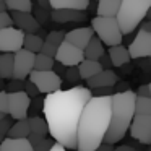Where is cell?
I'll list each match as a JSON object with an SVG mask.
<instances>
[{
	"label": "cell",
	"mask_w": 151,
	"mask_h": 151,
	"mask_svg": "<svg viewBox=\"0 0 151 151\" xmlns=\"http://www.w3.org/2000/svg\"><path fill=\"white\" fill-rule=\"evenodd\" d=\"M8 26H13V21L10 18V13L8 12H0V31L5 29Z\"/></svg>",
	"instance_id": "obj_36"
},
{
	"label": "cell",
	"mask_w": 151,
	"mask_h": 151,
	"mask_svg": "<svg viewBox=\"0 0 151 151\" xmlns=\"http://www.w3.org/2000/svg\"><path fill=\"white\" fill-rule=\"evenodd\" d=\"M130 59H146L151 55V23L141 21L138 26V34L127 47Z\"/></svg>",
	"instance_id": "obj_6"
},
{
	"label": "cell",
	"mask_w": 151,
	"mask_h": 151,
	"mask_svg": "<svg viewBox=\"0 0 151 151\" xmlns=\"http://www.w3.org/2000/svg\"><path fill=\"white\" fill-rule=\"evenodd\" d=\"M26 140L29 141L33 151H49L50 148H52V145L55 143V141L50 140V138L37 137V135H31V133H29V137H28Z\"/></svg>",
	"instance_id": "obj_28"
},
{
	"label": "cell",
	"mask_w": 151,
	"mask_h": 151,
	"mask_svg": "<svg viewBox=\"0 0 151 151\" xmlns=\"http://www.w3.org/2000/svg\"><path fill=\"white\" fill-rule=\"evenodd\" d=\"M54 60H55L57 63H60V65H63V67L68 68V67H78L80 63L85 60V57H83V50L81 49L68 44L67 41H62L60 46L57 47V52H55V55H54Z\"/></svg>",
	"instance_id": "obj_8"
},
{
	"label": "cell",
	"mask_w": 151,
	"mask_h": 151,
	"mask_svg": "<svg viewBox=\"0 0 151 151\" xmlns=\"http://www.w3.org/2000/svg\"><path fill=\"white\" fill-rule=\"evenodd\" d=\"M54 63H55V60L52 59V57L49 55H44V54H36V57H34V68L36 72H47V70H52Z\"/></svg>",
	"instance_id": "obj_30"
},
{
	"label": "cell",
	"mask_w": 151,
	"mask_h": 151,
	"mask_svg": "<svg viewBox=\"0 0 151 151\" xmlns=\"http://www.w3.org/2000/svg\"><path fill=\"white\" fill-rule=\"evenodd\" d=\"M5 88H7V93H20V91H23V88H24V80L12 78V80H8Z\"/></svg>",
	"instance_id": "obj_32"
},
{
	"label": "cell",
	"mask_w": 151,
	"mask_h": 151,
	"mask_svg": "<svg viewBox=\"0 0 151 151\" xmlns=\"http://www.w3.org/2000/svg\"><path fill=\"white\" fill-rule=\"evenodd\" d=\"M98 62H99V65H101L102 70H111L112 68V63H111V60H109V57H107V54H106V52L98 59Z\"/></svg>",
	"instance_id": "obj_39"
},
{
	"label": "cell",
	"mask_w": 151,
	"mask_h": 151,
	"mask_svg": "<svg viewBox=\"0 0 151 151\" xmlns=\"http://www.w3.org/2000/svg\"><path fill=\"white\" fill-rule=\"evenodd\" d=\"M7 111H8V93L5 91H0V112L7 115Z\"/></svg>",
	"instance_id": "obj_38"
},
{
	"label": "cell",
	"mask_w": 151,
	"mask_h": 151,
	"mask_svg": "<svg viewBox=\"0 0 151 151\" xmlns=\"http://www.w3.org/2000/svg\"><path fill=\"white\" fill-rule=\"evenodd\" d=\"M111 119V96H93L83 107L76 127V151H94L104 141Z\"/></svg>",
	"instance_id": "obj_2"
},
{
	"label": "cell",
	"mask_w": 151,
	"mask_h": 151,
	"mask_svg": "<svg viewBox=\"0 0 151 151\" xmlns=\"http://www.w3.org/2000/svg\"><path fill=\"white\" fill-rule=\"evenodd\" d=\"M29 137V125H28V119L23 120H17L12 124L10 130L7 133V138H28Z\"/></svg>",
	"instance_id": "obj_24"
},
{
	"label": "cell",
	"mask_w": 151,
	"mask_h": 151,
	"mask_svg": "<svg viewBox=\"0 0 151 151\" xmlns=\"http://www.w3.org/2000/svg\"><path fill=\"white\" fill-rule=\"evenodd\" d=\"M0 12H7V10H5V5H4V2H0Z\"/></svg>",
	"instance_id": "obj_47"
},
{
	"label": "cell",
	"mask_w": 151,
	"mask_h": 151,
	"mask_svg": "<svg viewBox=\"0 0 151 151\" xmlns=\"http://www.w3.org/2000/svg\"><path fill=\"white\" fill-rule=\"evenodd\" d=\"M151 8V0H120V7L115 15L122 34H130L145 21Z\"/></svg>",
	"instance_id": "obj_4"
},
{
	"label": "cell",
	"mask_w": 151,
	"mask_h": 151,
	"mask_svg": "<svg viewBox=\"0 0 151 151\" xmlns=\"http://www.w3.org/2000/svg\"><path fill=\"white\" fill-rule=\"evenodd\" d=\"M50 18L55 23H78L85 18V12L78 10H52Z\"/></svg>",
	"instance_id": "obj_19"
},
{
	"label": "cell",
	"mask_w": 151,
	"mask_h": 151,
	"mask_svg": "<svg viewBox=\"0 0 151 151\" xmlns=\"http://www.w3.org/2000/svg\"><path fill=\"white\" fill-rule=\"evenodd\" d=\"M114 94V86L111 88H98V89H91V96L99 98V96H112Z\"/></svg>",
	"instance_id": "obj_37"
},
{
	"label": "cell",
	"mask_w": 151,
	"mask_h": 151,
	"mask_svg": "<svg viewBox=\"0 0 151 151\" xmlns=\"http://www.w3.org/2000/svg\"><path fill=\"white\" fill-rule=\"evenodd\" d=\"M86 86L59 89L42 98V114L49 135L65 150H76V127L83 107L91 99Z\"/></svg>",
	"instance_id": "obj_1"
},
{
	"label": "cell",
	"mask_w": 151,
	"mask_h": 151,
	"mask_svg": "<svg viewBox=\"0 0 151 151\" xmlns=\"http://www.w3.org/2000/svg\"><path fill=\"white\" fill-rule=\"evenodd\" d=\"M65 76H67V80H68L70 83H76V81H80V73H78V68L76 67H68V68L65 70Z\"/></svg>",
	"instance_id": "obj_34"
},
{
	"label": "cell",
	"mask_w": 151,
	"mask_h": 151,
	"mask_svg": "<svg viewBox=\"0 0 151 151\" xmlns=\"http://www.w3.org/2000/svg\"><path fill=\"white\" fill-rule=\"evenodd\" d=\"M42 37L37 36V34H24L23 39V49L29 50L33 54H39L41 47H42Z\"/></svg>",
	"instance_id": "obj_29"
},
{
	"label": "cell",
	"mask_w": 151,
	"mask_h": 151,
	"mask_svg": "<svg viewBox=\"0 0 151 151\" xmlns=\"http://www.w3.org/2000/svg\"><path fill=\"white\" fill-rule=\"evenodd\" d=\"M94 151H114V148H112V145H107V143H101L98 148H96Z\"/></svg>",
	"instance_id": "obj_42"
},
{
	"label": "cell",
	"mask_w": 151,
	"mask_h": 151,
	"mask_svg": "<svg viewBox=\"0 0 151 151\" xmlns=\"http://www.w3.org/2000/svg\"><path fill=\"white\" fill-rule=\"evenodd\" d=\"M135 115H151V98H135Z\"/></svg>",
	"instance_id": "obj_31"
},
{
	"label": "cell",
	"mask_w": 151,
	"mask_h": 151,
	"mask_svg": "<svg viewBox=\"0 0 151 151\" xmlns=\"http://www.w3.org/2000/svg\"><path fill=\"white\" fill-rule=\"evenodd\" d=\"M0 151H33L26 138H5L0 143Z\"/></svg>",
	"instance_id": "obj_20"
},
{
	"label": "cell",
	"mask_w": 151,
	"mask_h": 151,
	"mask_svg": "<svg viewBox=\"0 0 151 151\" xmlns=\"http://www.w3.org/2000/svg\"><path fill=\"white\" fill-rule=\"evenodd\" d=\"M4 88H5V85H4V80L0 78V91H4Z\"/></svg>",
	"instance_id": "obj_46"
},
{
	"label": "cell",
	"mask_w": 151,
	"mask_h": 151,
	"mask_svg": "<svg viewBox=\"0 0 151 151\" xmlns=\"http://www.w3.org/2000/svg\"><path fill=\"white\" fill-rule=\"evenodd\" d=\"M89 7V0H49L50 10H78L85 12Z\"/></svg>",
	"instance_id": "obj_17"
},
{
	"label": "cell",
	"mask_w": 151,
	"mask_h": 151,
	"mask_svg": "<svg viewBox=\"0 0 151 151\" xmlns=\"http://www.w3.org/2000/svg\"><path fill=\"white\" fill-rule=\"evenodd\" d=\"M0 78H13V54H0Z\"/></svg>",
	"instance_id": "obj_25"
},
{
	"label": "cell",
	"mask_w": 151,
	"mask_h": 151,
	"mask_svg": "<svg viewBox=\"0 0 151 151\" xmlns=\"http://www.w3.org/2000/svg\"><path fill=\"white\" fill-rule=\"evenodd\" d=\"M93 36H94V33H93V29L89 26L88 28H75V29L63 34V41H67L68 44H72V46L83 50Z\"/></svg>",
	"instance_id": "obj_15"
},
{
	"label": "cell",
	"mask_w": 151,
	"mask_h": 151,
	"mask_svg": "<svg viewBox=\"0 0 151 151\" xmlns=\"http://www.w3.org/2000/svg\"><path fill=\"white\" fill-rule=\"evenodd\" d=\"M7 12H23L31 13L33 12V2L31 0H4Z\"/></svg>",
	"instance_id": "obj_27"
},
{
	"label": "cell",
	"mask_w": 151,
	"mask_h": 151,
	"mask_svg": "<svg viewBox=\"0 0 151 151\" xmlns=\"http://www.w3.org/2000/svg\"><path fill=\"white\" fill-rule=\"evenodd\" d=\"M28 125H29V133L37 135V137H47L49 130H47V124L44 120V117H28Z\"/></svg>",
	"instance_id": "obj_26"
},
{
	"label": "cell",
	"mask_w": 151,
	"mask_h": 151,
	"mask_svg": "<svg viewBox=\"0 0 151 151\" xmlns=\"http://www.w3.org/2000/svg\"><path fill=\"white\" fill-rule=\"evenodd\" d=\"M117 93H125V91H130V83L128 81H120L117 86Z\"/></svg>",
	"instance_id": "obj_41"
},
{
	"label": "cell",
	"mask_w": 151,
	"mask_h": 151,
	"mask_svg": "<svg viewBox=\"0 0 151 151\" xmlns=\"http://www.w3.org/2000/svg\"><path fill=\"white\" fill-rule=\"evenodd\" d=\"M0 2H4V0H0Z\"/></svg>",
	"instance_id": "obj_49"
},
{
	"label": "cell",
	"mask_w": 151,
	"mask_h": 151,
	"mask_svg": "<svg viewBox=\"0 0 151 151\" xmlns=\"http://www.w3.org/2000/svg\"><path fill=\"white\" fill-rule=\"evenodd\" d=\"M10 18L17 29L23 31L24 34H36L41 24L36 21L33 13H23V12H10Z\"/></svg>",
	"instance_id": "obj_13"
},
{
	"label": "cell",
	"mask_w": 151,
	"mask_h": 151,
	"mask_svg": "<svg viewBox=\"0 0 151 151\" xmlns=\"http://www.w3.org/2000/svg\"><path fill=\"white\" fill-rule=\"evenodd\" d=\"M120 7V0H98V17H109L115 18Z\"/></svg>",
	"instance_id": "obj_22"
},
{
	"label": "cell",
	"mask_w": 151,
	"mask_h": 151,
	"mask_svg": "<svg viewBox=\"0 0 151 151\" xmlns=\"http://www.w3.org/2000/svg\"><path fill=\"white\" fill-rule=\"evenodd\" d=\"M37 5H39L41 8H44V10H49V0H36Z\"/></svg>",
	"instance_id": "obj_44"
},
{
	"label": "cell",
	"mask_w": 151,
	"mask_h": 151,
	"mask_svg": "<svg viewBox=\"0 0 151 151\" xmlns=\"http://www.w3.org/2000/svg\"><path fill=\"white\" fill-rule=\"evenodd\" d=\"M12 119H8V117H4L2 120H0V143L7 138V133H8V130H10V127H12Z\"/></svg>",
	"instance_id": "obj_33"
},
{
	"label": "cell",
	"mask_w": 151,
	"mask_h": 151,
	"mask_svg": "<svg viewBox=\"0 0 151 151\" xmlns=\"http://www.w3.org/2000/svg\"><path fill=\"white\" fill-rule=\"evenodd\" d=\"M135 93H114L111 96V119L102 143L115 145L125 137L135 115Z\"/></svg>",
	"instance_id": "obj_3"
},
{
	"label": "cell",
	"mask_w": 151,
	"mask_h": 151,
	"mask_svg": "<svg viewBox=\"0 0 151 151\" xmlns=\"http://www.w3.org/2000/svg\"><path fill=\"white\" fill-rule=\"evenodd\" d=\"M28 80L36 86L39 94H50V93H55L59 89H62V78L57 73H54L52 70H47V72H36V70H33L28 75Z\"/></svg>",
	"instance_id": "obj_7"
},
{
	"label": "cell",
	"mask_w": 151,
	"mask_h": 151,
	"mask_svg": "<svg viewBox=\"0 0 151 151\" xmlns=\"http://www.w3.org/2000/svg\"><path fill=\"white\" fill-rule=\"evenodd\" d=\"M107 57L111 60L112 67H124L125 63L130 62V55H128V50L125 46L119 44V46H112L107 47Z\"/></svg>",
	"instance_id": "obj_18"
},
{
	"label": "cell",
	"mask_w": 151,
	"mask_h": 151,
	"mask_svg": "<svg viewBox=\"0 0 151 151\" xmlns=\"http://www.w3.org/2000/svg\"><path fill=\"white\" fill-rule=\"evenodd\" d=\"M132 138L143 145L151 143V115H133L128 127Z\"/></svg>",
	"instance_id": "obj_12"
},
{
	"label": "cell",
	"mask_w": 151,
	"mask_h": 151,
	"mask_svg": "<svg viewBox=\"0 0 151 151\" xmlns=\"http://www.w3.org/2000/svg\"><path fill=\"white\" fill-rule=\"evenodd\" d=\"M34 57L36 54L26 49H20L13 54V78L15 80H26L28 75L34 68Z\"/></svg>",
	"instance_id": "obj_10"
},
{
	"label": "cell",
	"mask_w": 151,
	"mask_h": 151,
	"mask_svg": "<svg viewBox=\"0 0 151 151\" xmlns=\"http://www.w3.org/2000/svg\"><path fill=\"white\" fill-rule=\"evenodd\" d=\"M104 52L106 50H104L102 42L96 36H93L91 39H89V42L86 44V47L83 49V57H85L86 60H98Z\"/></svg>",
	"instance_id": "obj_21"
},
{
	"label": "cell",
	"mask_w": 151,
	"mask_h": 151,
	"mask_svg": "<svg viewBox=\"0 0 151 151\" xmlns=\"http://www.w3.org/2000/svg\"><path fill=\"white\" fill-rule=\"evenodd\" d=\"M114 151H137V150L128 146V145H122V146H119V148H114Z\"/></svg>",
	"instance_id": "obj_43"
},
{
	"label": "cell",
	"mask_w": 151,
	"mask_h": 151,
	"mask_svg": "<svg viewBox=\"0 0 151 151\" xmlns=\"http://www.w3.org/2000/svg\"><path fill=\"white\" fill-rule=\"evenodd\" d=\"M31 104V98L24 91L20 93H8V111L7 114L15 120L28 119V109Z\"/></svg>",
	"instance_id": "obj_11"
},
{
	"label": "cell",
	"mask_w": 151,
	"mask_h": 151,
	"mask_svg": "<svg viewBox=\"0 0 151 151\" xmlns=\"http://www.w3.org/2000/svg\"><path fill=\"white\" fill-rule=\"evenodd\" d=\"M63 31H50L46 36V39L42 41V47H41V54L44 55H49L54 59L57 52V47L60 46V42L63 41Z\"/></svg>",
	"instance_id": "obj_16"
},
{
	"label": "cell",
	"mask_w": 151,
	"mask_h": 151,
	"mask_svg": "<svg viewBox=\"0 0 151 151\" xmlns=\"http://www.w3.org/2000/svg\"><path fill=\"white\" fill-rule=\"evenodd\" d=\"M117 83H119V76L112 68L101 70L98 75L86 80V88L91 91V89H98V88H111V86H115Z\"/></svg>",
	"instance_id": "obj_14"
},
{
	"label": "cell",
	"mask_w": 151,
	"mask_h": 151,
	"mask_svg": "<svg viewBox=\"0 0 151 151\" xmlns=\"http://www.w3.org/2000/svg\"><path fill=\"white\" fill-rule=\"evenodd\" d=\"M23 91L26 93L28 94V98H37V96H39V91H37L36 89V86L33 85V83L29 81V80H24V88H23Z\"/></svg>",
	"instance_id": "obj_35"
},
{
	"label": "cell",
	"mask_w": 151,
	"mask_h": 151,
	"mask_svg": "<svg viewBox=\"0 0 151 151\" xmlns=\"http://www.w3.org/2000/svg\"><path fill=\"white\" fill-rule=\"evenodd\" d=\"M135 96H141V98H151V88H150V85H141V86H138V91L135 93Z\"/></svg>",
	"instance_id": "obj_40"
},
{
	"label": "cell",
	"mask_w": 151,
	"mask_h": 151,
	"mask_svg": "<svg viewBox=\"0 0 151 151\" xmlns=\"http://www.w3.org/2000/svg\"><path fill=\"white\" fill-rule=\"evenodd\" d=\"M49 151H67V150L62 146V145H59V143H54V145H52V148H50Z\"/></svg>",
	"instance_id": "obj_45"
},
{
	"label": "cell",
	"mask_w": 151,
	"mask_h": 151,
	"mask_svg": "<svg viewBox=\"0 0 151 151\" xmlns=\"http://www.w3.org/2000/svg\"><path fill=\"white\" fill-rule=\"evenodd\" d=\"M24 33L15 26H8L0 31V54H15L23 49Z\"/></svg>",
	"instance_id": "obj_9"
},
{
	"label": "cell",
	"mask_w": 151,
	"mask_h": 151,
	"mask_svg": "<svg viewBox=\"0 0 151 151\" xmlns=\"http://www.w3.org/2000/svg\"><path fill=\"white\" fill-rule=\"evenodd\" d=\"M94 33V36L102 42V46H119L122 44L124 34L120 33L115 18H109V17H96L91 20V26H89Z\"/></svg>",
	"instance_id": "obj_5"
},
{
	"label": "cell",
	"mask_w": 151,
	"mask_h": 151,
	"mask_svg": "<svg viewBox=\"0 0 151 151\" xmlns=\"http://www.w3.org/2000/svg\"><path fill=\"white\" fill-rule=\"evenodd\" d=\"M4 117H7V115H5V114H2V112H0V120H2V119H4Z\"/></svg>",
	"instance_id": "obj_48"
},
{
	"label": "cell",
	"mask_w": 151,
	"mask_h": 151,
	"mask_svg": "<svg viewBox=\"0 0 151 151\" xmlns=\"http://www.w3.org/2000/svg\"><path fill=\"white\" fill-rule=\"evenodd\" d=\"M76 68H78V73H80V78H81V80L93 78V76L98 75V73L102 70L98 60H86V59L83 60Z\"/></svg>",
	"instance_id": "obj_23"
}]
</instances>
